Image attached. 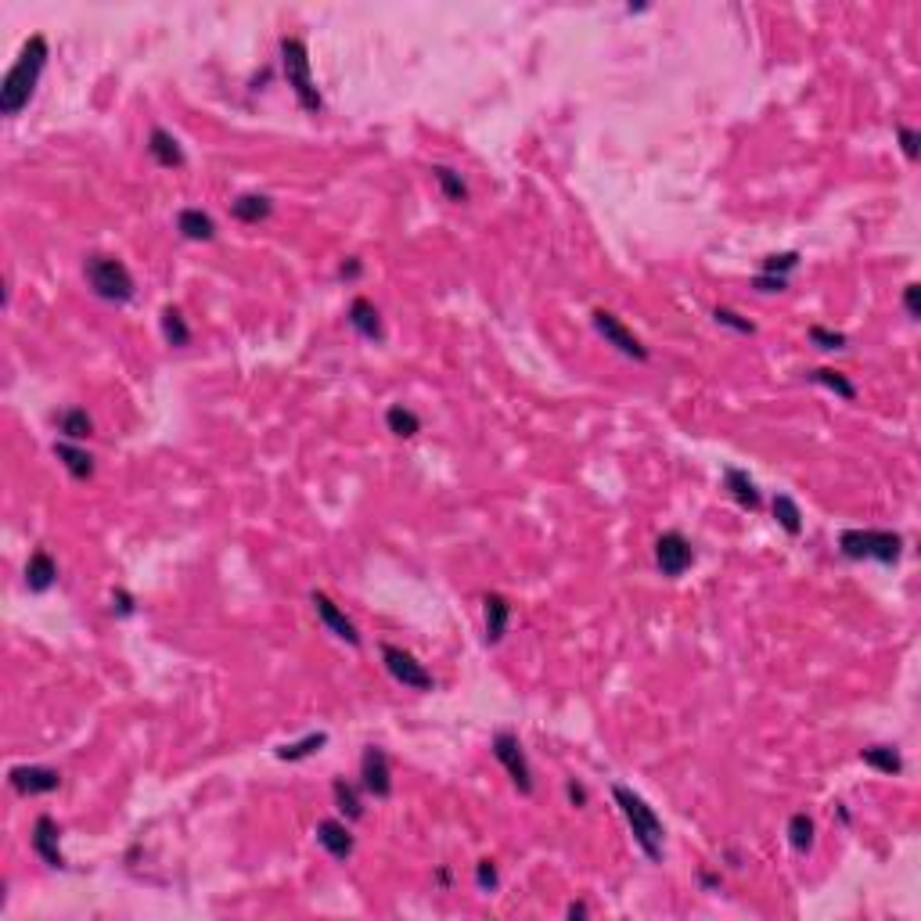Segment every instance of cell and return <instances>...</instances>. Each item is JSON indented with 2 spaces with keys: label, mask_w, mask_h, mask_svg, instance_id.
Segmentation results:
<instances>
[{
  "label": "cell",
  "mask_w": 921,
  "mask_h": 921,
  "mask_svg": "<svg viewBox=\"0 0 921 921\" xmlns=\"http://www.w3.org/2000/svg\"><path fill=\"white\" fill-rule=\"evenodd\" d=\"M48 55H51V48H48V40H44L40 33H33V37L22 44L18 61L11 65V72H7L4 83H0V115L15 119V115L29 105V98L37 94V83H40V76H44Z\"/></svg>",
  "instance_id": "6da1fadb"
},
{
  "label": "cell",
  "mask_w": 921,
  "mask_h": 921,
  "mask_svg": "<svg viewBox=\"0 0 921 921\" xmlns=\"http://www.w3.org/2000/svg\"><path fill=\"white\" fill-rule=\"evenodd\" d=\"M612 799L623 810V817H627V824H630L633 831V842L640 846V853L651 863L662 861V839H666V831H662L659 813L644 803L637 792H630L627 785H612Z\"/></svg>",
  "instance_id": "7a4b0ae2"
},
{
  "label": "cell",
  "mask_w": 921,
  "mask_h": 921,
  "mask_svg": "<svg viewBox=\"0 0 921 921\" xmlns=\"http://www.w3.org/2000/svg\"><path fill=\"white\" fill-rule=\"evenodd\" d=\"M839 551L850 562H878L896 566L904 555V536L893 529H846L839 536Z\"/></svg>",
  "instance_id": "3957f363"
},
{
  "label": "cell",
  "mask_w": 921,
  "mask_h": 921,
  "mask_svg": "<svg viewBox=\"0 0 921 921\" xmlns=\"http://www.w3.org/2000/svg\"><path fill=\"white\" fill-rule=\"evenodd\" d=\"M281 65H285V79H288V87H291V94L299 98L302 112H310V115L321 112L324 101H321V90H317L313 72H310V48H306V40L285 37V40H281Z\"/></svg>",
  "instance_id": "277c9868"
},
{
  "label": "cell",
  "mask_w": 921,
  "mask_h": 921,
  "mask_svg": "<svg viewBox=\"0 0 921 921\" xmlns=\"http://www.w3.org/2000/svg\"><path fill=\"white\" fill-rule=\"evenodd\" d=\"M83 278H87L90 291L98 299H105V302H130L133 291H137L133 274L126 270V263L115 259V256H101V252H94V256L83 259Z\"/></svg>",
  "instance_id": "5b68a950"
},
{
  "label": "cell",
  "mask_w": 921,
  "mask_h": 921,
  "mask_svg": "<svg viewBox=\"0 0 921 921\" xmlns=\"http://www.w3.org/2000/svg\"><path fill=\"white\" fill-rule=\"evenodd\" d=\"M490 748H493L497 763L508 770V778L515 781L518 792H522V796H533V789H536V785H533V767H529V759H525V748H522L515 731H497L493 742H490Z\"/></svg>",
  "instance_id": "8992f818"
},
{
  "label": "cell",
  "mask_w": 921,
  "mask_h": 921,
  "mask_svg": "<svg viewBox=\"0 0 921 921\" xmlns=\"http://www.w3.org/2000/svg\"><path fill=\"white\" fill-rule=\"evenodd\" d=\"M655 566H659V573L670 576V579L688 573L691 566H694V547H691L688 536L677 533V529L662 533V536L655 540Z\"/></svg>",
  "instance_id": "52a82bcc"
},
{
  "label": "cell",
  "mask_w": 921,
  "mask_h": 921,
  "mask_svg": "<svg viewBox=\"0 0 921 921\" xmlns=\"http://www.w3.org/2000/svg\"><path fill=\"white\" fill-rule=\"evenodd\" d=\"M382 662H386V670L393 673V681H400L403 688L410 691H432L436 688V681H432V673L410 655V651H403L397 644H382Z\"/></svg>",
  "instance_id": "ba28073f"
},
{
  "label": "cell",
  "mask_w": 921,
  "mask_h": 921,
  "mask_svg": "<svg viewBox=\"0 0 921 921\" xmlns=\"http://www.w3.org/2000/svg\"><path fill=\"white\" fill-rule=\"evenodd\" d=\"M590 324H594V332H598L605 343L616 345L623 356H630V360H648V345L640 343V339L633 335L630 328H627L616 313H609V310H594V313H590Z\"/></svg>",
  "instance_id": "9c48e42d"
},
{
  "label": "cell",
  "mask_w": 921,
  "mask_h": 921,
  "mask_svg": "<svg viewBox=\"0 0 921 921\" xmlns=\"http://www.w3.org/2000/svg\"><path fill=\"white\" fill-rule=\"evenodd\" d=\"M360 789L375 799H389L393 796V767H389V756L386 748L367 746L364 756H360Z\"/></svg>",
  "instance_id": "30bf717a"
},
{
  "label": "cell",
  "mask_w": 921,
  "mask_h": 921,
  "mask_svg": "<svg viewBox=\"0 0 921 921\" xmlns=\"http://www.w3.org/2000/svg\"><path fill=\"white\" fill-rule=\"evenodd\" d=\"M310 605H313V612H317V619L328 627V630L335 633L339 640H345L349 648H360V633H356V627H353V619L345 616L343 609L324 594V590H313L310 594Z\"/></svg>",
  "instance_id": "8fae6325"
},
{
  "label": "cell",
  "mask_w": 921,
  "mask_h": 921,
  "mask_svg": "<svg viewBox=\"0 0 921 921\" xmlns=\"http://www.w3.org/2000/svg\"><path fill=\"white\" fill-rule=\"evenodd\" d=\"M7 778L18 796H48L61 785V774L55 767H11Z\"/></svg>",
  "instance_id": "7c38bea8"
},
{
  "label": "cell",
  "mask_w": 921,
  "mask_h": 921,
  "mask_svg": "<svg viewBox=\"0 0 921 921\" xmlns=\"http://www.w3.org/2000/svg\"><path fill=\"white\" fill-rule=\"evenodd\" d=\"M58 835H61V828H58L55 817H51V813H40L37 824H33V853L48 863V867L61 871V867H65V857H61Z\"/></svg>",
  "instance_id": "4fadbf2b"
},
{
  "label": "cell",
  "mask_w": 921,
  "mask_h": 921,
  "mask_svg": "<svg viewBox=\"0 0 921 921\" xmlns=\"http://www.w3.org/2000/svg\"><path fill=\"white\" fill-rule=\"evenodd\" d=\"M349 328H353L360 339H367V343H382V339H386L382 313H378V306H375L371 299H364V295L349 302Z\"/></svg>",
  "instance_id": "5bb4252c"
},
{
  "label": "cell",
  "mask_w": 921,
  "mask_h": 921,
  "mask_svg": "<svg viewBox=\"0 0 921 921\" xmlns=\"http://www.w3.org/2000/svg\"><path fill=\"white\" fill-rule=\"evenodd\" d=\"M482 616H486V644H501L512 623V601L493 590L482 598Z\"/></svg>",
  "instance_id": "9a60e30c"
},
{
  "label": "cell",
  "mask_w": 921,
  "mask_h": 921,
  "mask_svg": "<svg viewBox=\"0 0 921 921\" xmlns=\"http://www.w3.org/2000/svg\"><path fill=\"white\" fill-rule=\"evenodd\" d=\"M148 155H152L163 170H180V166L187 163V155H184L180 141L173 137L170 130H163V126H155V130L148 133Z\"/></svg>",
  "instance_id": "2e32d148"
},
{
  "label": "cell",
  "mask_w": 921,
  "mask_h": 921,
  "mask_svg": "<svg viewBox=\"0 0 921 921\" xmlns=\"http://www.w3.org/2000/svg\"><path fill=\"white\" fill-rule=\"evenodd\" d=\"M317 842L328 850L332 861H349L353 857V835H349L345 820H335V817L321 820L317 824Z\"/></svg>",
  "instance_id": "e0dca14e"
},
{
  "label": "cell",
  "mask_w": 921,
  "mask_h": 921,
  "mask_svg": "<svg viewBox=\"0 0 921 921\" xmlns=\"http://www.w3.org/2000/svg\"><path fill=\"white\" fill-rule=\"evenodd\" d=\"M55 583H58V562L48 551H33V558L26 566V587L33 594H48Z\"/></svg>",
  "instance_id": "ac0fdd59"
},
{
  "label": "cell",
  "mask_w": 921,
  "mask_h": 921,
  "mask_svg": "<svg viewBox=\"0 0 921 921\" xmlns=\"http://www.w3.org/2000/svg\"><path fill=\"white\" fill-rule=\"evenodd\" d=\"M724 490L731 493V501L738 508H746V512L759 508V490H756V482L748 479V471H742V468H724Z\"/></svg>",
  "instance_id": "d6986e66"
},
{
  "label": "cell",
  "mask_w": 921,
  "mask_h": 921,
  "mask_svg": "<svg viewBox=\"0 0 921 921\" xmlns=\"http://www.w3.org/2000/svg\"><path fill=\"white\" fill-rule=\"evenodd\" d=\"M55 421H58V432H61L69 443H83V439H90V436H94V418H90L83 407H69V410H61Z\"/></svg>",
  "instance_id": "ffe728a7"
},
{
  "label": "cell",
  "mask_w": 921,
  "mask_h": 921,
  "mask_svg": "<svg viewBox=\"0 0 921 921\" xmlns=\"http://www.w3.org/2000/svg\"><path fill=\"white\" fill-rule=\"evenodd\" d=\"M176 230H180L187 241H213V238H217L213 217L202 213V209H180V213H176Z\"/></svg>",
  "instance_id": "44dd1931"
},
{
  "label": "cell",
  "mask_w": 921,
  "mask_h": 921,
  "mask_svg": "<svg viewBox=\"0 0 921 921\" xmlns=\"http://www.w3.org/2000/svg\"><path fill=\"white\" fill-rule=\"evenodd\" d=\"M270 213H274V202L267 195H238L230 202V217L241 224H263Z\"/></svg>",
  "instance_id": "7402d4cb"
},
{
  "label": "cell",
  "mask_w": 921,
  "mask_h": 921,
  "mask_svg": "<svg viewBox=\"0 0 921 921\" xmlns=\"http://www.w3.org/2000/svg\"><path fill=\"white\" fill-rule=\"evenodd\" d=\"M55 458L65 464V471L72 475V479H90L94 475V458L83 450V447H76V443H69V439H61V443H55Z\"/></svg>",
  "instance_id": "603a6c76"
},
{
  "label": "cell",
  "mask_w": 921,
  "mask_h": 921,
  "mask_svg": "<svg viewBox=\"0 0 921 921\" xmlns=\"http://www.w3.org/2000/svg\"><path fill=\"white\" fill-rule=\"evenodd\" d=\"M386 429H389L393 436H400V439H410V436H418V432H421V418H418L410 407L393 403V407L386 410Z\"/></svg>",
  "instance_id": "cb8c5ba5"
},
{
  "label": "cell",
  "mask_w": 921,
  "mask_h": 921,
  "mask_svg": "<svg viewBox=\"0 0 921 921\" xmlns=\"http://www.w3.org/2000/svg\"><path fill=\"white\" fill-rule=\"evenodd\" d=\"M861 759L867 767H874L878 774H889V778H896V774H904V759H900V752L889 746H871L861 752Z\"/></svg>",
  "instance_id": "d4e9b609"
},
{
  "label": "cell",
  "mask_w": 921,
  "mask_h": 921,
  "mask_svg": "<svg viewBox=\"0 0 921 921\" xmlns=\"http://www.w3.org/2000/svg\"><path fill=\"white\" fill-rule=\"evenodd\" d=\"M806 378L817 382V386H824V389H831V393L842 397V400H857V386H853L846 375L831 371V367H813V371H806Z\"/></svg>",
  "instance_id": "484cf974"
},
{
  "label": "cell",
  "mask_w": 921,
  "mask_h": 921,
  "mask_svg": "<svg viewBox=\"0 0 921 921\" xmlns=\"http://www.w3.org/2000/svg\"><path fill=\"white\" fill-rule=\"evenodd\" d=\"M324 746H328V735H324V731H313V735H306V738H299V742H291V746H281L274 756H278L281 763H299V759L321 752Z\"/></svg>",
  "instance_id": "4316f807"
},
{
  "label": "cell",
  "mask_w": 921,
  "mask_h": 921,
  "mask_svg": "<svg viewBox=\"0 0 921 921\" xmlns=\"http://www.w3.org/2000/svg\"><path fill=\"white\" fill-rule=\"evenodd\" d=\"M774 518H778V525H781L789 536H799V533H803V512H799V504H796L789 493H778V497H774Z\"/></svg>",
  "instance_id": "83f0119b"
},
{
  "label": "cell",
  "mask_w": 921,
  "mask_h": 921,
  "mask_svg": "<svg viewBox=\"0 0 921 921\" xmlns=\"http://www.w3.org/2000/svg\"><path fill=\"white\" fill-rule=\"evenodd\" d=\"M163 339L176 349H184V345H191V328H187V321H184V313L176 310V306H166L163 310Z\"/></svg>",
  "instance_id": "f1b7e54d"
},
{
  "label": "cell",
  "mask_w": 921,
  "mask_h": 921,
  "mask_svg": "<svg viewBox=\"0 0 921 921\" xmlns=\"http://www.w3.org/2000/svg\"><path fill=\"white\" fill-rule=\"evenodd\" d=\"M789 846L796 853H810L813 850V817L810 813H792L789 817Z\"/></svg>",
  "instance_id": "f546056e"
},
{
  "label": "cell",
  "mask_w": 921,
  "mask_h": 921,
  "mask_svg": "<svg viewBox=\"0 0 921 921\" xmlns=\"http://www.w3.org/2000/svg\"><path fill=\"white\" fill-rule=\"evenodd\" d=\"M432 180L439 184V191L447 195V202H468V184L460 180L458 170H450V166H432Z\"/></svg>",
  "instance_id": "4dcf8cb0"
},
{
  "label": "cell",
  "mask_w": 921,
  "mask_h": 921,
  "mask_svg": "<svg viewBox=\"0 0 921 921\" xmlns=\"http://www.w3.org/2000/svg\"><path fill=\"white\" fill-rule=\"evenodd\" d=\"M332 796H335V806H339V813H343L345 820H360L364 817V803H360V796H356V789L349 785V781H335L332 785Z\"/></svg>",
  "instance_id": "1f68e13d"
},
{
  "label": "cell",
  "mask_w": 921,
  "mask_h": 921,
  "mask_svg": "<svg viewBox=\"0 0 921 921\" xmlns=\"http://www.w3.org/2000/svg\"><path fill=\"white\" fill-rule=\"evenodd\" d=\"M799 267V252H781V256H767L759 274H774V278H789Z\"/></svg>",
  "instance_id": "d6a6232c"
},
{
  "label": "cell",
  "mask_w": 921,
  "mask_h": 921,
  "mask_svg": "<svg viewBox=\"0 0 921 921\" xmlns=\"http://www.w3.org/2000/svg\"><path fill=\"white\" fill-rule=\"evenodd\" d=\"M713 321H716V324H724V328H731V332H738V335H756V324L746 321L742 313L727 310V306H716V310H713Z\"/></svg>",
  "instance_id": "836d02e7"
},
{
  "label": "cell",
  "mask_w": 921,
  "mask_h": 921,
  "mask_svg": "<svg viewBox=\"0 0 921 921\" xmlns=\"http://www.w3.org/2000/svg\"><path fill=\"white\" fill-rule=\"evenodd\" d=\"M810 343L817 345V349H846V335H842V332H828V328L813 324V328H810Z\"/></svg>",
  "instance_id": "e575fe53"
},
{
  "label": "cell",
  "mask_w": 921,
  "mask_h": 921,
  "mask_svg": "<svg viewBox=\"0 0 921 921\" xmlns=\"http://www.w3.org/2000/svg\"><path fill=\"white\" fill-rule=\"evenodd\" d=\"M475 885H479L482 893H493V889L501 885V878H497V867H493V861H479V863H475Z\"/></svg>",
  "instance_id": "d590c367"
},
{
  "label": "cell",
  "mask_w": 921,
  "mask_h": 921,
  "mask_svg": "<svg viewBox=\"0 0 921 921\" xmlns=\"http://www.w3.org/2000/svg\"><path fill=\"white\" fill-rule=\"evenodd\" d=\"M900 144H904V155L915 163L918 159V144H921V133L915 126H900Z\"/></svg>",
  "instance_id": "8d00e7d4"
},
{
  "label": "cell",
  "mask_w": 921,
  "mask_h": 921,
  "mask_svg": "<svg viewBox=\"0 0 921 921\" xmlns=\"http://www.w3.org/2000/svg\"><path fill=\"white\" fill-rule=\"evenodd\" d=\"M752 288H756V291H785V288H789V278H774V274H756V278H752Z\"/></svg>",
  "instance_id": "74e56055"
},
{
  "label": "cell",
  "mask_w": 921,
  "mask_h": 921,
  "mask_svg": "<svg viewBox=\"0 0 921 921\" xmlns=\"http://www.w3.org/2000/svg\"><path fill=\"white\" fill-rule=\"evenodd\" d=\"M918 291H921L918 285H907V288H904V310H907V317H911V321H918V317H921Z\"/></svg>",
  "instance_id": "f35d334b"
},
{
  "label": "cell",
  "mask_w": 921,
  "mask_h": 921,
  "mask_svg": "<svg viewBox=\"0 0 921 921\" xmlns=\"http://www.w3.org/2000/svg\"><path fill=\"white\" fill-rule=\"evenodd\" d=\"M566 796H569V803L573 806H587V789H583V785H576V781L566 785Z\"/></svg>",
  "instance_id": "ab89813d"
},
{
  "label": "cell",
  "mask_w": 921,
  "mask_h": 921,
  "mask_svg": "<svg viewBox=\"0 0 921 921\" xmlns=\"http://www.w3.org/2000/svg\"><path fill=\"white\" fill-rule=\"evenodd\" d=\"M115 601H119V612H122V616H130V612H133V598H130L126 590H115Z\"/></svg>",
  "instance_id": "60d3db41"
},
{
  "label": "cell",
  "mask_w": 921,
  "mask_h": 921,
  "mask_svg": "<svg viewBox=\"0 0 921 921\" xmlns=\"http://www.w3.org/2000/svg\"><path fill=\"white\" fill-rule=\"evenodd\" d=\"M339 274H343V278H360V259H349Z\"/></svg>",
  "instance_id": "b9f144b4"
},
{
  "label": "cell",
  "mask_w": 921,
  "mask_h": 921,
  "mask_svg": "<svg viewBox=\"0 0 921 921\" xmlns=\"http://www.w3.org/2000/svg\"><path fill=\"white\" fill-rule=\"evenodd\" d=\"M566 915H569V918H587V915H590V911H587V904H569V911H566Z\"/></svg>",
  "instance_id": "7bdbcfd3"
}]
</instances>
